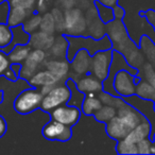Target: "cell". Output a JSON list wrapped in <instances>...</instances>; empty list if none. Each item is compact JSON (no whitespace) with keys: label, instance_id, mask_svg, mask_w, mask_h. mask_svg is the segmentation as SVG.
<instances>
[{"label":"cell","instance_id":"6da1fadb","mask_svg":"<svg viewBox=\"0 0 155 155\" xmlns=\"http://www.w3.org/2000/svg\"><path fill=\"white\" fill-rule=\"evenodd\" d=\"M44 95L39 89L29 88L21 91L14 101V110L21 115H27L41 107Z\"/></svg>","mask_w":155,"mask_h":155},{"label":"cell","instance_id":"7a4b0ae2","mask_svg":"<svg viewBox=\"0 0 155 155\" xmlns=\"http://www.w3.org/2000/svg\"><path fill=\"white\" fill-rule=\"evenodd\" d=\"M71 91L67 85H55L49 93L44 95L41 108L45 112H51L54 108L68 103Z\"/></svg>","mask_w":155,"mask_h":155},{"label":"cell","instance_id":"3957f363","mask_svg":"<svg viewBox=\"0 0 155 155\" xmlns=\"http://www.w3.org/2000/svg\"><path fill=\"white\" fill-rule=\"evenodd\" d=\"M113 48L97 51L91 56V65L89 72L103 82L110 73L113 61Z\"/></svg>","mask_w":155,"mask_h":155},{"label":"cell","instance_id":"277c9868","mask_svg":"<svg viewBox=\"0 0 155 155\" xmlns=\"http://www.w3.org/2000/svg\"><path fill=\"white\" fill-rule=\"evenodd\" d=\"M113 86H114L117 96H119V97H132L135 95L136 91L135 75H133L125 69H121L115 75Z\"/></svg>","mask_w":155,"mask_h":155},{"label":"cell","instance_id":"5b68a950","mask_svg":"<svg viewBox=\"0 0 155 155\" xmlns=\"http://www.w3.org/2000/svg\"><path fill=\"white\" fill-rule=\"evenodd\" d=\"M81 112H82L81 108L66 103L54 108L49 114L51 115V118L54 120L64 123L65 125H68V127H72L80 120Z\"/></svg>","mask_w":155,"mask_h":155},{"label":"cell","instance_id":"8992f818","mask_svg":"<svg viewBox=\"0 0 155 155\" xmlns=\"http://www.w3.org/2000/svg\"><path fill=\"white\" fill-rule=\"evenodd\" d=\"M43 135L48 140H60L67 141L71 138V129L68 125L52 119L43 127Z\"/></svg>","mask_w":155,"mask_h":155},{"label":"cell","instance_id":"52a82bcc","mask_svg":"<svg viewBox=\"0 0 155 155\" xmlns=\"http://www.w3.org/2000/svg\"><path fill=\"white\" fill-rule=\"evenodd\" d=\"M117 116L120 117L121 120L129 127V129L133 130L134 127H136L140 122L146 120V116L140 112L139 110L133 106L130 103H125L124 105H122L121 107H119L117 110Z\"/></svg>","mask_w":155,"mask_h":155},{"label":"cell","instance_id":"ba28073f","mask_svg":"<svg viewBox=\"0 0 155 155\" xmlns=\"http://www.w3.org/2000/svg\"><path fill=\"white\" fill-rule=\"evenodd\" d=\"M124 100L127 103L135 106L137 110H139L146 116V118L150 121L151 125H152V133H151V136H152L155 133V110L154 106H153V101L143 100L141 98L137 97L136 95L129 98H124Z\"/></svg>","mask_w":155,"mask_h":155},{"label":"cell","instance_id":"9c48e42d","mask_svg":"<svg viewBox=\"0 0 155 155\" xmlns=\"http://www.w3.org/2000/svg\"><path fill=\"white\" fill-rule=\"evenodd\" d=\"M91 65V55L86 49H80L70 61L71 69L78 74L89 73Z\"/></svg>","mask_w":155,"mask_h":155},{"label":"cell","instance_id":"30bf717a","mask_svg":"<svg viewBox=\"0 0 155 155\" xmlns=\"http://www.w3.org/2000/svg\"><path fill=\"white\" fill-rule=\"evenodd\" d=\"M65 29L68 30V35H75V29L85 30V20L79 9H71L65 13Z\"/></svg>","mask_w":155,"mask_h":155},{"label":"cell","instance_id":"8fae6325","mask_svg":"<svg viewBox=\"0 0 155 155\" xmlns=\"http://www.w3.org/2000/svg\"><path fill=\"white\" fill-rule=\"evenodd\" d=\"M130 132L131 130L129 129V127L117 115L108 122H106V133L112 139H115L117 141L124 139Z\"/></svg>","mask_w":155,"mask_h":155},{"label":"cell","instance_id":"7c38bea8","mask_svg":"<svg viewBox=\"0 0 155 155\" xmlns=\"http://www.w3.org/2000/svg\"><path fill=\"white\" fill-rule=\"evenodd\" d=\"M77 86L79 91L87 94H95V93H101L103 91V82L99 80L98 78L93 75L91 72L87 73L85 77L81 78L80 80L77 82Z\"/></svg>","mask_w":155,"mask_h":155},{"label":"cell","instance_id":"4fadbf2b","mask_svg":"<svg viewBox=\"0 0 155 155\" xmlns=\"http://www.w3.org/2000/svg\"><path fill=\"white\" fill-rule=\"evenodd\" d=\"M151 133H152V125H151L150 121L146 119L144 121L140 122L136 127H134L127 136L124 138L127 141L133 142V143L137 144L140 140L144 139V138H150Z\"/></svg>","mask_w":155,"mask_h":155},{"label":"cell","instance_id":"5bb4252c","mask_svg":"<svg viewBox=\"0 0 155 155\" xmlns=\"http://www.w3.org/2000/svg\"><path fill=\"white\" fill-rule=\"evenodd\" d=\"M28 81L31 86L41 88V87L46 86V85H56L58 82V79L51 71L46 69V70L37 71Z\"/></svg>","mask_w":155,"mask_h":155},{"label":"cell","instance_id":"9a60e30c","mask_svg":"<svg viewBox=\"0 0 155 155\" xmlns=\"http://www.w3.org/2000/svg\"><path fill=\"white\" fill-rule=\"evenodd\" d=\"M54 43V37L52 34L39 31V32L32 33L30 35V41H29V46L33 47L34 49H50Z\"/></svg>","mask_w":155,"mask_h":155},{"label":"cell","instance_id":"2e32d148","mask_svg":"<svg viewBox=\"0 0 155 155\" xmlns=\"http://www.w3.org/2000/svg\"><path fill=\"white\" fill-rule=\"evenodd\" d=\"M138 46L143 53L147 62L155 65V41L149 35L144 34L140 37Z\"/></svg>","mask_w":155,"mask_h":155},{"label":"cell","instance_id":"e0dca14e","mask_svg":"<svg viewBox=\"0 0 155 155\" xmlns=\"http://www.w3.org/2000/svg\"><path fill=\"white\" fill-rule=\"evenodd\" d=\"M102 105H103V103H102L101 99H100L99 97H97L95 94H87L82 102L81 110H82L85 115L91 116V115L95 114Z\"/></svg>","mask_w":155,"mask_h":155},{"label":"cell","instance_id":"ac0fdd59","mask_svg":"<svg viewBox=\"0 0 155 155\" xmlns=\"http://www.w3.org/2000/svg\"><path fill=\"white\" fill-rule=\"evenodd\" d=\"M31 51V47L26 44H18L13 47V49H11V51L9 52V58L12 63H18V64H21L25 61L28 58L29 54Z\"/></svg>","mask_w":155,"mask_h":155},{"label":"cell","instance_id":"d6986e66","mask_svg":"<svg viewBox=\"0 0 155 155\" xmlns=\"http://www.w3.org/2000/svg\"><path fill=\"white\" fill-rule=\"evenodd\" d=\"M135 95L137 97L141 98L143 100H149V101H155V87L151 85L144 80H140L136 84V91Z\"/></svg>","mask_w":155,"mask_h":155},{"label":"cell","instance_id":"ffe728a7","mask_svg":"<svg viewBox=\"0 0 155 155\" xmlns=\"http://www.w3.org/2000/svg\"><path fill=\"white\" fill-rule=\"evenodd\" d=\"M46 68L51 71L60 81L66 77L69 70V64L67 61H49L46 63Z\"/></svg>","mask_w":155,"mask_h":155},{"label":"cell","instance_id":"44dd1931","mask_svg":"<svg viewBox=\"0 0 155 155\" xmlns=\"http://www.w3.org/2000/svg\"><path fill=\"white\" fill-rule=\"evenodd\" d=\"M12 62L10 61L9 55L5 50H0V77L5 75L12 81L17 80V75L11 68Z\"/></svg>","mask_w":155,"mask_h":155},{"label":"cell","instance_id":"7402d4cb","mask_svg":"<svg viewBox=\"0 0 155 155\" xmlns=\"http://www.w3.org/2000/svg\"><path fill=\"white\" fill-rule=\"evenodd\" d=\"M28 10L22 9L18 7H11V11L9 13V18H8V24L11 27H16L22 25L25 22L28 15Z\"/></svg>","mask_w":155,"mask_h":155},{"label":"cell","instance_id":"603a6c76","mask_svg":"<svg viewBox=\"0 0 155 155\" xmlns=\"http://www.w3.org/2000/svg\"><path fill=\"white\" fill-rule=\"evenodd\" d=\"M116 115H117L116 107H114V106H112V105H107V104H103V105L94 114V117H95L96 120L99 121V122L106 123L112 118H114Z\"/></svg>","mask_w":155,"mask_h":155},{"label":"cell","instance_id":"cb8c5ba5","mask_svg":"<svg viewBox=\"0 0 155 155\" xmlns=\"http://www.w3.org/2000/svg\"><path fill=\"white\" fill-rule=\"evenodd\" d=\"M137 75L155 87V65L146 62L139 69Z\"/></svg>","mask_w":155,"mask_h":155},{"label":"cell","instance_id":"d4e9b609","mask_svg":"<svg viewBox=\"0 0 155 155\" xmlns=\"http://www.w3.org/2000/svg\"><path fill=\"white\" fill-rule=\"evenodd\" d=\"M69 48V41L66 38V36H60L58 38L54 39V43L50 49L52 50L53 55L58 56V58H62V56H67V52H68Z\"/></svg>","mask_w":155,"mask_h":155},{"label":"cell","instance_id":"484cf974","mask_svg":"<svg viewBox=\"0 0 155 155\" xmlns=\"http://www.w3.org/2000/svg\"><path fill=\"white\" fill-rule=\"evenodd\" d=\"M39 64L36 62H34L31 58H27L24 62V64H21V69H20L19 77L25 79V80H29L30 78H32L35 73L37 72V68H38Z\"/></svg>","mask_w":155,"mask_h":155},{"label":"cell","instance_id":"4316f807","mask_svg":"<svg viewBox=\"0 0 155 155\" xmlns=\"http://www.w3.org/2000/svg\"><path fill=\"white\" fill-rule=\"evenodd\" d=\"M99 98L101 99V101L103 104L112 105V106H114V107H116L117 110L127 103L124 98L119 97V96H115V95H113V94H110V93H107V91H101Z\"/></svg>","mask_w":155,"mask_h":155},{"label":"cell","instance_id":"83f0119b","mask_svg":"<svg viewBox=\"0 0 155 155\" xmlns=\"http://www.w3.org/2000/svg\"><path fill=\"white\" fill-rule=\"evenodd\" d=\"M13 41V30L9 24H0V48L11 45Z\"/></svg>","mask_w":155,"mask_h":155},{"label":"cell","instance_id":"f1b7e54d","mask_svg":"<svg viewBox=\"0 0 155 155\" xmlns=\"http://www.w3.org/2000/svg\"><path fill=\"white\" fill-rule=\"evenodd\" d=\"M116 151L118 154H138L137 144L127 141V139L118 140Z\"/></svg>","mask_w":155,"mask_h":155},{"label":"cell","instance_id":"f546056e","mask_svg":"<svg viewBox=\"0 0 155 155\" xmlns=\"http://www.w3.org/2000/svg\"><path fill=\"white\" fill-rule=\"evenodd\" d=\"M96 5H97V11L98 14H99V17L101 18V21H103L104 24H108V22L113 21L115 19L113 8L103 5L100 1L96 2Z\"/></svg>","mask_w":155,"mask_h":155},{"label":"cell","instance_id":"4dcf8cb0","mask_svg":"<svg viewBox=\"0 0 155 155\" xmlns=\"http://www.w3.org/2000/svg\"><path fill=\"white\" fill-rule=\"evenodd\" d=\"M39 29L44 32L48 33V34H52V33L55 31L56 27H55V20L52 14H46L41 17V26Z\"/></svg>","mask_w":155,"mask_h":155},{"label":"cell","instance_id":"1f68e13d","mask_svg":"<svg viewBox=\"0 0 155 155\" xmlns=\"http://www.w3.org/2000/svg\"><path fill=\"white\" fill-rule=\"evenodd\" d=\"M41 21V16L38 15V14H35L32 17L29 18L28 20H26V21L22 24V27H24L25 31L30 34V33H34L35 30H36L37 28H39Z\"/></svg>","mask_w":155,"mask_h":155},{"label":"cell","instance_id":"d6a6232c","mask_svg":"<svg viewBox=\"0 0 155 155\" xmlns=\"http://www.w3.org/2000/svg\"><path fill=\"white\" fill-rule=\"evenodd\" d=\"M152 144L153 140L151 138H144V139L140 140L137 143L138 154H150Z\"/></svg>","mask_w":155,"mask_h":155},{"label":"cell","instance_id":"836d02e7","mask_svg":"<svg viewBox=\"0 0 155 155\" xmlns=\"http://www.w3.org/2000/svg\"><path fill=\"white\" fill-rule=\"evenodd\" d=\"M28 58L33 60L34 62L38 63V64H41V63L46 60V52H45V50H43V49L31 50Z\"/></svg>","mask_w":155,"mask_h":155},{"label":"cell","instance_id":"e575fe53","mask_svg":"<svg viewBox=\"0 0 155 155\" xmlns=\"http://www.w3.org/2000/svg\"><path fill=\"white\" fill-rule=\"evenodd\" d=\"M36 0H11V7H18L26 10H31Z\"/></svg>","mask_w":155,"mask_h":155},{"label":"cell","instance_id":"d590c367","mask_svg":"<svg viewBox=\"0 0 155 155\" xmlns=\"http://www.w3.org/2000/svg\"><path fill=\"white\" fill-rule=\"evenodd\" d=\"M146 20L148 21V24L153 28L155 32V11L153 9H149L148 11H146V16H144Z\"/></svg>","mask_w":155,"mask_h":155},{"label":"cell","instance_id":"8d00e7d4","mask_svg":"<svg viewBox=\"0 0 155 155\" xmlns=\"http://www.w3.org/2000/svg\"><path fill=\"white\" fill-rule=\"evenodd\" d=\"M113 11H114V16H115V19H120L122 20L123 17L125 16V11L122 7L120 5H116L114 8H113Z\"/></svg>","mask_w":155,"mask_h":155},{"label":"cell","instance_id":"74e56055","mask_svg":"<svg viewBox=\"0 0 155 155\" xmlns=\"http://www.w3.org/2000/svg\"><path fill=\"white\" fill-rule=\"evenodd\" d=\"M7 132V122L2 116H0V138H2Z\"/></svg>","mask_w":155,"mask_h":155},{"label":"cell","instance_id":"f35d334b","mask_svg":"<svg viewBox=\"0 0 155 155\" xmlns=\"http://www.w3.org/2000/svg\"><path fill=\"white\" fill-rule=\"evenodd\" d=\"M45 5H46V0H38V10L41 9V11L45 10Z\"/></svg>","mask_w":155,"mask_h":155},{"label":"cell","instance_id":"ab89813d","mask_svg":"<svg viewBox=\"0 0 155 155\" xmlns=\"http://www.w3.org/2000/svg\"><path fill=\"white\" fill-rule=\"evenodd\" d=\"M3 101V91H0V103Z\"/></svg>","mask_w":155,"mask_h":155},{"label":"cell","instance_id":"60d3db41","mask_svg":"<svg viewBox=\"0 0 155 155\" xmlns=\"http://www.w3.org/2000/svg\"><path fill=\"white\" fill-rule=\"evenodd\" d=\"M151 139H152V140H153V142H154V143H155V133L153 134L152 136H151Z\"/></svg>","mask_w":155,"mask_h":155},{"label":"cell","instance_id":"b9f144b4","mask_svg":"<svg viewBox=\"0 0 155 155\" xmlns=\"http://www.w3.org/2000/svg\"><path fill=\"white\" fill-rule=\"evenodd\" d=\"M153 106H154V110H155V101L153 102Z\"/></svg>","mask_w":155,"mask_h":155},{"label":"cell","instance_id":"7bdbcfd3","mask_svg":"<svg viewBox=\"0 0 155 155\" xmlns=\"http://www.w3.org/2000/svg\"><path fill=\"white\" fill-rule=\"evenodd\" d=\"M3 1H5V0H0V3H2Z\"/></svg>","mask_w":155,"mask_h":155},{"label":"cell","instance_id":"ee69618b","mask_svg":"<svg viewBox=\"0 0 155 155\" xmlns=\"http://www.w3.org/2000/svg\"><path fill=\"white\" fill-rule=\"evenodd\" d=\"M46 1H50V0H46Z\"/></svg>","mask_w":155,"mask_h":155}]
</instances>
